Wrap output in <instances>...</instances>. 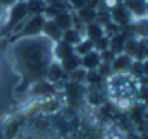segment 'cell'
<instances>
[{"label":"cell","instance_id":"cell-8","mask_svg":"<svg viewBox=\"0 0 148 139\" xmlns=\"http://www.w3.org/2000/svg\"><path fill=\"white\" fill-rule=\"evenodd\" d=\"M77 17L84 23V25H90L92 22H96L97 20V12L96 9H92L88 7H83L81 9H78V14Z\"/></svg>","mask_w":148,"mask_h":139},{"label":"cell","instance_id":"cell-2","mask_svg":"<svg viewBox=\"0 0 148 139\" xmlns=\"http://www.w3.org/2000/svg\"><path fill=\"white\" fill-rule=\"evenodd\" d=\"M44 22H46V18H44L43 14H34L33 17H30L26 21V23L23 25L22 30H21V34L22 35H35V34H39L43 30Z\"/></svg>","mask_w":148,"mask_h":139},{"label":"cell","instance_id":"cell-5","mask_svg":"<svg viewBox=\"0 0 148 139\" xmlns=\"http://www.w3.org/2000/svg\"><path fill=\"white\" fill-rule=\"evenodd\" d=\"M52 20L55 21V23L59 26V29L61 31L73 29V16L68 10H62V12L57 13Z\"/></svg>","mask_w":148,"mask_h":139},{"label":"cell","instance_id":"cell-17","mask_svg":"<svg viewBox=\"0 0 148 139\" xmlns=\"http://www.w3.org/2000/svg\"><path fill=\"white\" fill-rule=\"evenodd\" d=\"M62 72L64 70H62V68L59 64H53L48 70V79L52 81V82H56V81H59L61 78Z\"/></svg>","mask_w":148,"mask_h":139},{"label":"cell","instance_id":"cell-30","mask_svg":"<svg viewBox=\"0 0 148 139\" xmlns=\"http://www.w3.org/2000/svg\"><path fill=\"white\" fill-rule=\"evenodd\" d=\"M121 1H123V0H121Z\"/></svg>","mask_w":148,"mask_h":139},{"label":"cell","instance_id":"cell-15","mask_svg":"<svg viewBox=\"0 0 148 139\" xmlns=\"http://www.w3.org/2000/svg\"><path fill=\"white\" fill-rule=\"evenodd\" d=\"M56 53H57V56H59L61 60L66 59V57L72 56V55L74 53V51H73V46H70V44L65 43V42H61V43L57 44Z\"/></svg>","mask_w":148,"mask_h":139},{"label":"cell","instance_id":"cell-12","mask_svg":"<svg viewBox=\"0 0 148 139\" xmlns=\"http://www.w3.org/2000/svg\"><path fill=\"white\" fill-rule=\"evenodd\" d=\"M61 38L64 39L65 43L70 44V46H74V44L77 46V44L81 42V34L77 30H74V29H69V30L62 31Z\"/></svg>","mask_w":148,"mask_h":139},{"label":"cell","instance_id":"cell-27","mask_svg":"<svg viewBox=\"0 0 148 139\" xmlns=\"http://www.w3.org/2000/svg\"><path fill=\"white\" fill-rule=\"evenodd\" d=\"M16 3H18V0H0V4L3 7H12Z\"/></svg>","mask_w":148,"mask_h":139},{"label":"cell","instance_id":"cell-22","mask_svg":"<svg viewBox=\"0 0 148 139\" xmlns=\"http://www.w3.org/2000/svg\"><path fill=\"white\" fill-rule=\"evenodd\" d=\"M108 46H109V39H107L105 36L100 38L99 40H96V44H94V47H96V49L100 52L108 49Z\"/></svg>","mask_w":148,"mask_h":139},{"label":"cell","instance_id":"cell-23","mask_svg":"<svg viewBox=\"0 0 148 139\" xmlns=\"http://www.w3.org/2000/svg\"><path fill=\"white\" fill-rule=\"evenodd\" d=\"M5 131H7V135L8 138H12L16 135V133L18 131V122L17 121H12L9 125L7 126V129H5Z\"/></svg>","mask_w":148,"mask_h":139},{"label":"cell","instance_id":"cell-24","mask_svg":"<svg viewBox=\"0 0 148 139\" xmlns=\"http://www.w3.org/2000/svg\"><path fill=\"white\" fill-rule=\"evenodd\" d=\"M66 1L70 7L74 8V9H77V10L83 8L84 4H86V0H66Z\"/></svg>","mask_w":148,"mask_h":139},{"label":"cell","instance_id":"cell-29","mask_svg":"<svg viewBox=\"0 0 148 139\" xmlns=\"http://www.w3.org/2000/svg\"><path fill=\"white\" fill-rule=\"evenodd\" d=\"M25 1H31V0H25Z\"/></svg>","mask_w":148,"mask_h":139},{"label":"cell","instance_id":"cell-13","mask_svg":"<svg viewBox=\"0 0 148 139\" xmlns=\"http://www.w3.org/2000/svg\"><path fill=\"white\" fill-rule=\"evenodd\" d=\"M92 49H94V43H92L90 39L88 40H84V42H79L75 47H73L74 53H75L78 57L84 56V55H87L88 52H91Z\"/></svg>","mask_w":148,"mask_h":139},{"label":"cell","instance_id":"cell-19","mask_svg":"<svg viewBox=\"0 0 148 139\" xmlns=\"http://www.w3.org/2000/svg\"><path fill=\"white\" fill-rule=\"evenodd\" d=\"M70 73H72V81L73 82L79 83L81 81L86 79V70L84 69H79V68H77L75 70H73V72H70Z\"/></svg>","mask_w":148,"mask_h":139},{"label":"cell","instance_id":"cell-7","mask_svg":"<svg viewBox=\"0 0 148 139\" xmlns=\"http://www.w3.org/2000/svg\"><path fill=\"white\" fill-rule=\"evenodd\" d=\"M131 65V59L127 55H118L113 59V61L110 62V68L113 72H125L130 68Z\"/></svg>","mask_w":148,"mask_h":139},{"label":"cell","instance_id":"cell-11","mask_svg":"<svg viewBox=\"0 0 148 139\" xmlns=\"http://www.w3.org/2000/svg\"><path fill=\"white\" fill-rule=\"evenodd\" d=\"M44 33L47 34L48 36H51L52 39H60L62 35V31L59 29V26L55 23L53 20H48L44 22V26H43V30Z\"/></svg>","mask_w":148,"mask_h":139},{"label":"cell","instance_id":"cell-16","mask_svg":"<svg viewBox=\"0 0 148 139\" xmlns=\"http://www.w3.org/2000/svg\"><path fill=\"white\" fill-rule=\"evenodd\" d=\"M68 95L72 99H79L83 95V87L81 86V83L72 82L70 85H68Z\"/></svg>","mask_w":148,"mask_h":139},{"label":"cell","instance_id":"cell-3","mask_svg":"<svg viewBox=\"0 0 148 139\" xmlns=\"http://www.w3.org/2000/svg\"><path fill=\"white\" fill-rule=\"evenodd\" d=\"M122 5L131 14V17L144 18L147 14V0H123Z\"/></svg>","mask_w":148,"mask_h":139},{"label":"cell","instance_id":"cell-26","mask_svg":"<svg viewBox=\"0 0 148 139\" xmlns=\"http://www.w3.org/2000/svg\"><path fill=\"white\" fill-rule=\"evenodd\" d=\"M100 0H86V4H84V7H88V8H92V9H95V8L99 5Z\"/></svg>","mask_w":148,"mask_h":139},{"label":"cell","instance_id":"cell-10","mask_svg":"<svg viewBox=\"0 0 148 139\" xmlns=\"http://www.w3.org/2000/svg\"><path fill=\"white\" fill-rule=\"evenodd\" d=\"M125 43H126V38L122 35V34H116V35L112 36V39L109 40V46H110V51L113 53L121 55V52L125 48Z\"/></svg>","mask_w":148,"mask_h":139},{"label":"cell","instance_id":"cell-4","mask_svg":"<svg viewBox=\"0 0 148 139\" xmlns=\"http://www.w3.org/2000/svg\"><path fill=\"white\" fill-rule=\"evenodd\" d=\"M110 18H112V22L116 23L117 26L118 25L123 26V25L130 23L131 14L122 7V5H120V7H116L114 9L112 10V13H110Z\"/></svg>","mask_w":148,"mask_h":139},{"label":"cell","instance_id":"cell-28","mask_svg":"<svg viewBox=\"0 0 148 139\" xmlns=\"http://www.w3.org/2000/svg\"><path fill=\"white\" fill-rule=\"evenodd\" d=\"M3 135H4V133H3V127L0 125V139H3Z\"/></svg>","mask_w":148,"mask_h":139},{"label":"cell","instance_id":"cell-1","mask_svg":"<svg viewBox=\"0 0 148 139\" xmlns=\"http://www.w3.org/2000/svg\"><path fill=\"white\" fill-rule=\"evenodd\" d=\"M29 14V9H27V1H20L16 3L13 5L12 10L9 14V20L7 23V29L8 30H13V27L22 22V20Z\"/></svg>","mask_w":148,"mask_h":139},{"label":"cell","instance_id":"cell-9","mask_svg":"<svg viewBox=\"0 0 148 139\" xmlns=\"http://www.w3.org/2000/svg\"><path fill=\"white\" fill-rule=\"evenodd\" d=\"M84 31L87 33V35H88L91 42H96V40H99L100 38L104 36L103 27L100 26V23H97V22H92V23H90V25H86Z\"/></svg>","mask_w":148,"mask_h":139},{"label":"cell","instance_id":"cell-6","mask_svg":"<svg viewBox=\"0 0 148 139\" xmlns=\"http://www.w3.org/2000/svg\"><path fill=\"white\" fill-rule=\"evenodd\" d=\"M100 55L95 51L88 52L87 55L82 56L81 60V65L83 66V69H88V70H94L95 68H97L100 65Z\"/></svg>","mask_w":148,"mask_h":139},{"label":"cell","instance_id":"cell-25","mask_svg":"<svg viewBox=\"0 0 148 139\" xmlns=\"http://www.w3.org/2000/svg\"><path fill=\"white\" fill-rule=\"evenodd\" d=\"M133 69H134V72H135L136 75L143 74V65H142L140 62H135V64L133 65Z\"/></svg>","mask_w":148,"mask_h":139},{"label":"cell","instance_id":"cell-14","mask_svg":"<svg viewBox=\"0 0 148 139\" xmlns=\"http://www.w3.org/2000/svg\"><path fill=\"white\" fill-rule=\"evenodd\" d=\"M81 65V59L77 56L75 53H73L72 56L66 57V59L62 60V70H68V72H73L77 68Z\"/></svg>","mask_w":148,"mask_h":139},{"label":"cell","instance_id":"cell-18","mask_svg":"<svg viewBox=\"0 0 148 139\" xmlns=\"http://www.w3.org/2000/svg\"><path fill=\"white\" fill-rule=\"evenodd\" d=\"M46 4V7H55L60 10H65L64 8L68 5L66 0H42Z\"/></svg>","mask_w":148,"mask_h":139},{"label":"cell","instance_id":"cell-20","mask_svg":"<svg viewBox=\"0 0 148 139\" xmlns=\"http://www.w3.org/2000/svg\"><path fill=\"white\" fill-rule=\"evenodd\" d=\"M86 79L88 81L91 85H96V83H100L103 81V75H100L99 72L91 70L88 74H86Z\"/></svg>","mask_w":148,"mask_h":139},{"label":"cell","instance_id":"cell-21","mask_svg":"<svg viewBox=\"0 0 148 139\" xmlns=\"http://www.w3.org/2000/svg\"><path fill=\"white\" fill-rule=\"evenodd\" d=\"M36 94L38 95H46V94H51L53 92V88H52L51 85H48V83H40V85L36 86Z\"/></svg>","mask_w":148,"mask_h":139}]
</instances>
